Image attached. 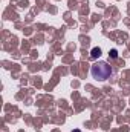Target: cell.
Masks as SVG:
<instances>
[{"label":"cell","mask_w":130,"mask_h":132,"mask_svg":"<svg viewBox=\"0 0 130 132\" xmlns=\"http://www.w3.org/2000/svg\"><path fill=\"white\" fill-rule=\"evenodd\" d=\"M90 74L98 81H106L113 74V69H112V66L109 65L107 62H97L95 65L90 68Z\"/></svg>","instance_id":"1"},{"label":"cell","mask_w":130,"mask_h":132,"mask_svg":"<svg viewBox=\"0 0 130 132\" xmlns=\"http://www.w3.org/2000/svg\"><path fill=\"white\" fill-rule=\"evenodd\" d=\"M99 55H101V49H99V48H94L92 52H90V57H92V59H98Z\"/></svg>","instance_id":"2"},{"label":"cell","mask_w":130,"mask_h":132,"mask_svg":"<svg viewBox=\"0 0 130 132\" xmlns=\"http://www.w3.org/2000/svg\"><path fill=\"white\" fill-rule=\"evenodd\" d=\"M109 55H110V57H112V59H116V57H118V52H116V49H112V51H110V54H109Z\"/></svg>","instance_id":"3"},{"label":"cell","mask_w":130,"mask_h":132,"mask_svg":"<svg viewBox=\"0 0 130 132\" xmlns=\"http://www.w3.org/2000/svg\"><path fill=\"white\" fill-rule=\"evenodd\" d=\"M75 132H80V131H75Z\"/></svg>","instance_id":"4"}]
</instances>
